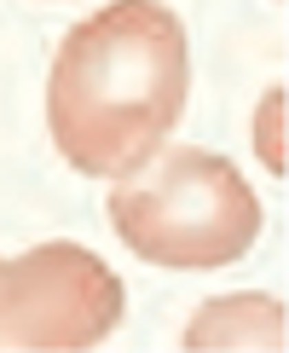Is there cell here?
Returning <instances> with one entry per match:
<instances>
[{
    "mask_svg": "<svg viewBox=\"0 0 289 353\" xmlns=\"http://www.w3.org/2000/svg\"><path fill=\"white\" fill-rule=\"evenodd\" d=\"M110 226L151 267H231L260 238V203L226 157L156 145L139 168L116 174Z\"/></svg>",
    "mask_w": 289,
    "mask_h": 353,
    "instance_id": "obj_2",
    "label": "cell"
},
{
    "mask_svg": "<svg viewBox=\"0 0 289 353\" xmlns=\"http://www.w3.org/2000/svg\"><path fill=\"white\" fill-rule=\"evenodd\" d=\"M191 93L185 23L162 0H110L64 35L47 81V128L76 174L116 180L156 151Z\"/></svg>",
    "mask_w": 289,
    "mask_h": 353,
    "instance_id": "obj_1",
    "label": "cell"
},
{
    "mask_svg": "<svg viewBox=\"0 0 289 353\" xmlns=\"http://www.w3.org/2000/svg\"><path fill=\"white\" fill-rule=\"evenodd\" d=\"M185 347H283V307L278 301H214L185 330Z\"/></svg>",
    "mask_w": 289,
    "mask_h": 353,
    "instance_id": "obj_4",
    "label": "cell"
},
{
    "mask_svg": "<svg viewBox=\"0 0 289 353\" xmlns=\"http://www.w3.org/2000/svg\"><path fill=\"white\" fill-rule=\"evenodd\" d=\"M127 290L93 249L41 243L0 261V347L18 353H76L116 336Z\"/></svg>",
    "mask_w": 289,
    "mask_h": 353,
    "instance_id": "obj_3",
    "label": "cell"
}]
</instances>
